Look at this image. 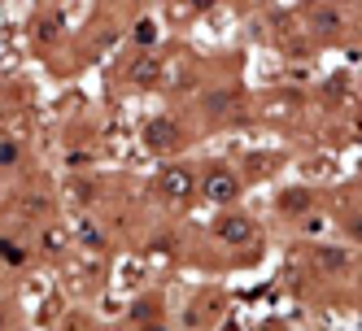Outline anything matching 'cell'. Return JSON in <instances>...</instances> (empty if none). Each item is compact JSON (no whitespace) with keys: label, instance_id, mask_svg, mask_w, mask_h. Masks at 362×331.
Segmentation results:
<instances>
[{"label":"cell","instance_id":"cell-5","mask_svg":"<svg viewBox=\"0 0 362 331\" xmlns=\"http://www.w3.org/2000/svg\"><path fill=\"white\" fill-rule=\"evenodd\" d=\"M315 27H319V31H336V27H341V18H336L332 9H319V18H315Z\"/></svg>","mask_w":362,"mask_h":331},{"label":"cell","instance_id":"cell-9","mask_svg":"<svg viewBox=\"0 0 362 331\" xmlns=\"http://www.w3.org/2000/svg\"><path fill=\"white\" fill-rule=\"evenodd\" d=\"M319 262H323V266H345V253H332V248H323V253H319Z\"/></svg>","mask_w":362,"mask_h":331},{"label":"cell","instance_id":"cell-6","mask_svg":"<svg viewBox=\"0 0 362 331\" xmlns=\"http://www.w3.org/2000/svg\"><path fill=\"white\" fill-rule=\"evenodd\" d=\"M0 258H5V262H22V248H13V240H0Z\"/></svg>","mask_w":362,"mask_h":331},{"label":"cell","instance_id":"cell-3","mask_svg":"<svg viewBox=\"0 0 362 331\" xmlns=\"http://www.w3.org/2000/svg\"><path fill=\"white\" fill-rule=\"evenodd\" d=\"M253 231H257V227H253L249 218H240V214L218 218V240H227V244H249V240H253Z\"/></svg>","mask_w":362,"mask_h":331},{"label":"cell","instance_id":"cell-2","mask_svg":"<svg viewBox=\"0 0 362 331\" xmlns=\"http://www.w3.org/2000/svg\"><path fill=\"white\" fill-rule=\"evenodd\" d=\"M158 188H162L166 200H184V196L197 188V179H192L184 166H166V170H162V179H158Z\"/></svg>","mask_w":362,"mask_h":331},{"label":"cell","instance_id":"cell-7","mask_svg":"<svg viewBox=\"0 0 362 331\" xmlns=\"http://www.w3.org/2000/svg\"><path fill=\"white\" fill-rule=\"evenodd\" d=\"M136 40H140V44H153V40H158V27H153V22H140V27H136Z\"/></svg>","mask_w":362,"mask_h":331},{"label":"cell","instance_id":"cell-8","mask_svg":"<svg viewBox=\"0 0 362 331\" xmlns=\"http://www.w3.org/2000/svg\"><path fill=\"white\" fill-rule=\"evenodd\" d=\"M153 70H158L153 61H140V66L132 70V79H136V83H148V79H153Z\"/></svg>","mask_w":362,"mask_h":331},{"label":"cell","instance_id":"cell-1","mask_svg":"<svg viewBox=\"0 0 362 331\" xmlns=\"http://www.w3.org/2000/svg\"><path fill=\"white\" fill-rule=\"evenodd\" d=\"M201 196L205 200H214V205H231V200L240 196V179L231 170H210L201 179Z\"/></svg>","mask_w":362,"mask_h":331},{"label":"cell","instance_id":"cell-4","mask_svg":"<svg viewBox=\"0 0 362 331\" xmlns=\"http://www.w3.org/2000/svg\"><path fill=\"white\" fill-rule=\"evenodd\" d=\"M175 122H153L148 126V131H144V140H148V148H170L175 144Z\"/></svg>","mask_w":362,"mask_h":331}]
</instances>
